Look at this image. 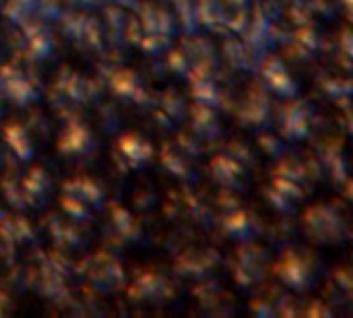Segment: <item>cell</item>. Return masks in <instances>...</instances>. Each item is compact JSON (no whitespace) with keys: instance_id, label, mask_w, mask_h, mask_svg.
Listing matches in <instances>:
<instances>
[{"instance_id":"cell-2","label":"cell","mask_w":353,"mask_h":318,"mask_svg":"<svg viewBox=\"0 0 353 318\" xmlns=\"http://www.w3.org/2000/svg\"><path fill=\"white\" fill-rule=\"evenodd\" d=\"M196 19L217 35H240L252 19L250 0H199Z\"/></svg>"},{"instance_id":"cell-1","label":"cell","mask_w":353,"mask_h":318,"mask_svg":"<svg viewBox=\"0 0 353 318\" xmlns=\"http://www.w3.org/2000/svg\"><path fill=\"white\" fill-rule=\"evenodd\" d=\"M178 19L174 8L159 0H143L128 17L126 39L143 54H161L174 46Z\"/></svg>"},{"instance_id":"cell-4","label":"cell","mask_w":353,"mask_h":318,"mask_svg":"<svg viewBox=\"0 0 353 318\" xmlns=\"http://www.w3.org/2000/svg\"><path fill=\"white\" fill-rule=\"evenodd\" d=\"M6 2H8V0H0V10H2V6H4Z\"/></svg>"},{"instance_id":"cell-3","label":"cell","mask_w":353,"mask_h":318,"mask_svg":"<svg viewBox=\"0 0 353 318\" xmlns=\"http://www.w3.org/2000/svg\"><path fill=\"white\" fill-rule=\"evenodd\" d=\"M64 2H68L72 6H91V4H97L101 0H64Z\"/></svg>"}]
</instances>
